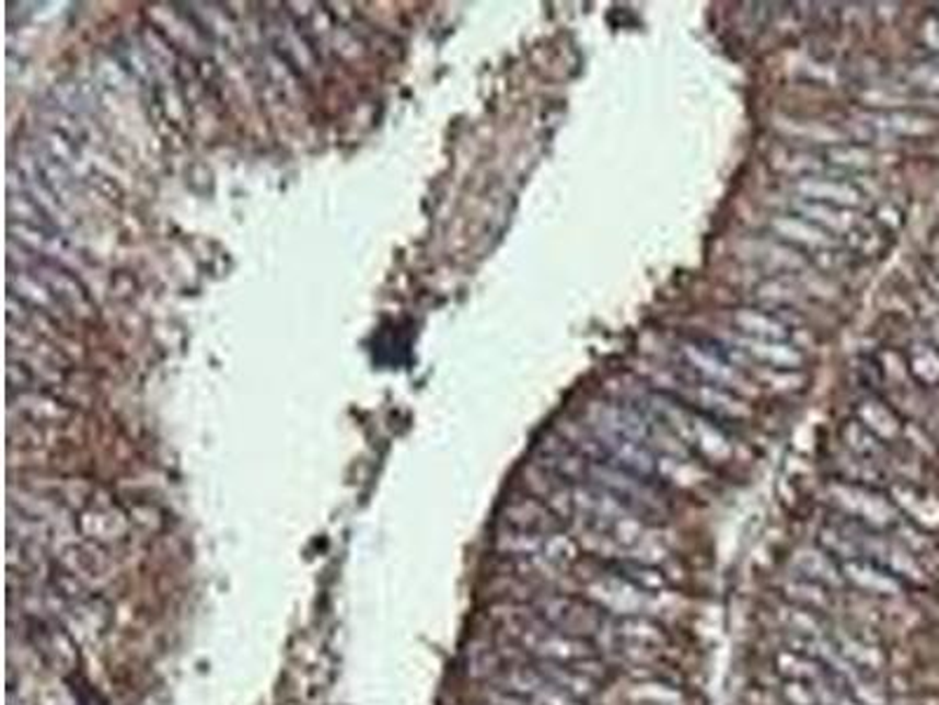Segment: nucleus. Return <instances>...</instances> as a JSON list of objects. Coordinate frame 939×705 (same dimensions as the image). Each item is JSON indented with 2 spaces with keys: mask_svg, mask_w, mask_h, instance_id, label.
I'll list each match as a JSON object with an SVG mask.
<instances>
[{
  "mask_svg": "<svg viewBox=\"0 0 939 705\" xmlns=\"http://www.w3.org/2000/svg\"><path fill=\"white\" fill-rule=\"evenodd\" d=\"M580 596L596 604L608 616H649L660 621L662 616L682 612V596L674 590H644L608 565L582 574Z\"/></svg>",
  "mask_w": 939,
  "mask_h": 705,
  "instance_id": "1",
  "label": "nucleus"
},
{
  "mask_svg": "<svg viewBox=\"0 0 939 705\" xmlns=\"http://www.w3.org/2000/svg\"><path fill=\"white\" fill-rule=\"evenodd\" d=\"M529 604L536 609V614L549 628L586 639H594L608 619L606 612L582 596L578 598L573 592H559L553 588L538 592Z\"/></svg>",
  "mask_w": 939,
  "mask_h": 705,
  "instance_id": "2",
  "label": "nucleus"
},
{
  "mask_svg": "<svg viewBox=\"0 0 939 705\" xmlns=\"http://www.w3.org/2000/svg\"><path fill=\"white\" fill-rule=\"evenodd\" d=\"M832 506L838 516L857 520L885 534L902 520L897 506L888 501V496L879 494L877 487L836 483L832 485Z\"/></svg>",
  "mask_w": 939,
  "mask_h": 705,
  "instance_id": "3",
  "label": "nucleus"
},
{
  "mask_svg": "<svg viewBox=\"0 0 939 705\" xmlns=\"http://www.w3.org/2000/svg\"><path fill=\"white\" fill-rule=\"evenodd\" d=\"M841 571H844L848 588L869 598L897 600L904 592L902 579H897L893 571L883 569L881 565L869 563V559H844V563H841Z\"/></svg>",
  "mask_w": 939,
  "mask_h": 705,
  "instance_id": "4",
  "label": "nucleus"
},
{
  "mask_svg": "<svg viewBox=\"0 0 939 705\" xmlns=\"http://www.w3.org/2000/svg\"><path fill=\"white\" fill-rule=\"evenodd\" d=\"M791 567H795V574L791 576H801V579L815 581L824 588L844 592L848 590V583L844 579V571H841V563L838 559L824 551L822 546H801L791 555Z\"/></svg>",
  "mask_w": 939,
  "mask_h": 705,
  "instance_id": "5",
  "label": "nucleus"
},
{
  "mask_svg": "<svg viewBox=\"0 0 939 705\" xmlns=\"http://www.w3.org/2000/svg\"><path fill=\"white\" fill-rule=\"evenodd\" d=\"M621 705H688L682 684L665 678L627 680L618 686Z\"/></svg>",
  "mask_w": 939,
  "mask_h": 705,
  "instance_id": "6",
  "label": "nucleus"
},
{
  "mask_svg": "<svg viewBox=\"0 0 939 705\" xmlns=\"http://www.w3.org/2000/svg\"><path fill=\"white\" fill-rule=\"evenodd\" d=\"M775 621H777V628L785 631V635H797V637H824L830 635L834 626L827 614H820L815 609L789 604L785 600L777 604Z\"/></svg>",
  "mask_w": 939,
  "mask_h": 705,
  "instance_id": "7",
  "label": "nucleus"
},
{
  "mask_svg": "<svg viewBox=\"0 0 939 705\" xmlns=\"http://www.w3.org/2000/svg\"><path fill=\"white\" fill-rule=\"evenodd\" d=\"M780 590H782V600L789 604L815 609V612L827 616H832V612L836 609V596H838L836 590L824 588L815 581L801 579V576H789Z\"/></svg>",
  "mask_w": 939,
  "mask_h": 705,
  "instance_id": "8",
  "label": "nucleus"
},
{
  "mask_svg": "<svg viewBox=\"0 0 939 705\" xmlns=\"http://www.w3.org/2000/svg\"><path fill=\"white\" fill-rule=\"evenodd\" d=\"M608 631L625 639V643L646 645V647H668V633L662 628V623L649 616H608Z\"/></svg>",
  "mask_w": 939,
  "mask_h": 705,
  "instance_id": "9",
  "label": "nucleus"
},
{
  "mask_svg": "<svg viewBox=\"0 0 939 705\" xmlns=\"http://www.w3.org/2000/svg\"><path fill=\"white\" fill-rule=\"evenodd\" d=\"M773 670L775 675L780 680H803V682H813L827 675V668H824L818 659L795 649H785L780 647L773 656Z\"/></svg>",
  "mask_w": 939,
  "mask_h": 705,
  "instance_id": "10",
  "label": "nucleus"
},
{
  "mask_svg": "<svg viewBox=\"0 0 939 705\" xmlns=\"http://www.w3.org/2000/svg\"><path fill=\"white\" fill-rule=\"evenodd\" d=\"M909 370L923 386H939V348L918 342L909 350Z\"/></svg>",
  "mask_w": 939,
  "mask_h": 705,
  "instance_id": "11",
  "label": "nucleus"
},
{
  "mask_svg": "<svg viewBox=\"0 0 939 705\" xmlns=\"http://www.w3.org/2000/svg\"><path fill=\"white\" fill-rule=\"evenodd\" d=\"M780 698L787 705H818L815 694V680L803 682V680H782L780 686Z\"/></svg>",
  "mask_w": 939,
  "mask_h": 705,
  "instance_id": "12",
  "label": "nucleus"
}]
</instances>
